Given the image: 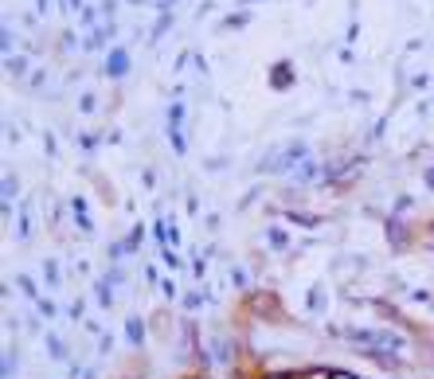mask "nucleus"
Listing matches in <instances>:
<instances>
[{
	"instance_id": "obj_1",
	"label": "nucleus",
	"mask_w": 434,
	"mask_h": 379,
	"mask_svg": "<svg viewBox=\"0 0 434 379\" xmlns=\"http://www.w3.org/2000/svg\"><path fill=\"white\" fill-rule=\"evenodd\" d=\"M348 337H352V344H364V348H372V352H395V348H403V340L395 337V332H348Z\"/></svg>"
},
{
	"instance_id": "obj_6",
	"label": "nucleus",
	"mask_w": 434,
	"mask_h": 379,
	"mask_svg": "<svg viewBox=\"0 0 434 379\" xmlns=\"http://www.w3.org/2000/svg\"><path fill=\"white\" fill-rule=\"evenodd\" d=\"M270 379H286V376H270Z\"/></svg>"
},
{
	"instance_id": "obj_3",
	"label": "nucleus",
	"mask_w": 434,
	"mask_h": 379,
	"mask_svg": "<svg viewBox=\"0 0 434 379\" xmlns=\"http://www.w3.org/2000/svg\"><path fill=\"white\" fill-rule=\"evenodd\" d=\"M141 337H145V332H141V325H137V320H129V340H133V344H141Z\"/></svg>"
},
{
	"instance_id": "obj_5",
	"label": "nucleus",
	"mask_w": 434,
	"mask_h": 379,
	"mask_svg": "<svg viewBox=\"0 0 434 379\" xmlns=\"http://www.w3.org/2000/svg\"><path fill=\"white\" fill-rule=\"evenodd\" d=\"M333 379H356V376H333Z\"/></svg>"
},
{
	"instance_id": "obj_2",
	"label": "nucleus",
	"mask_w": 434,
	"mask_h": 379,
	"mask_svg": "<svg viewBox=\"0 0 434 379\" xmlns=\"http://www.w3.org/2000/svg\"><path fill=\"white\" fill-rule=\"evenodd\" d=\"M110 70H114V75H121V70H126V55H121V51L110 59Z\"/></svg>"
},
{
	"instance_id": "obj_4",
	"label": "nucleus",
	"mask_w": 434,
	"mask_h": 379,
	"mask_svg": "<svg viewBox=\"0 0 434 379\" xmlns=\"http://www.w3.org/2000/svg\"><path fill=\"white\" fill-rule=\"evenodd\" d=\"M426 184H431V188H434V169H431V172H426Z\"/></svg>"
},
{
	"instance_id": "obj_7",
	"label": "nucleus",
	"mask_w": 434,
	"mask_h": 379,
	"mask_svg": "<svg viewBox=\"0 0 434 379\" xmlns=\"http://www.w3.org/2000/svg\"><path fill=\"white\" fill-rule=\"evenodd\" d=\"M431 247H434V235H431Z\"/></svg>"
}]
</instances>
